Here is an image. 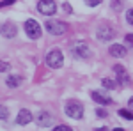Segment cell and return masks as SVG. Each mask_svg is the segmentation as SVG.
Returning <instances> with one entry per match:
<instances>
[{
  "label": "cell",
  "mask_w": 133,
  "mask_h": 131,
  "mask_svg": "<svg viewBox=\"0 0 133 131\" xmlns=\"http://www.w3.org/2000/svg\"><path fill=\"white\" fill-rule=\"evenodd\" d=\"M66 115L68 117H71V119H82L83 117V105L80 101H69L68 105H66Z\"/></svg>",
  "instance_id": "cell-1"
},
{
  "label": "cell",
  "mask_w": 133,
  "mask_h": 131,
  "mask_svg": "<svg viewBox=\"0 0 133 131\" xmlns=\"http://www.w3.org/2000/svg\"><path fill=\"white\" fill-rule=\"evenodd\" d=\"M44 29H46V32L51 34V36H62L68 27H66V23H62V21H59V20H48L46 25H44Z\"/></svg>",
  "instance_id": "cell-2"
},
{
  "label": "cell",
  "mask_w": 133,
  "mask_h": 131,
  "mask_svg": "<svg viewBox=\"0 0 133 131\" xmlns=\"http://www.w3.org/2000/svg\"><path fill=\"white\" fill-rule=\"evenodd\" d=\"M62 62H64V57H62L61 50H51L48 55H46V64L50 66L51 69H59L62 67Z\"/></svg>",
  "instance_id": "cell-3"
},
{
  "label": "cell",
  "mask_w": 133,
  "mask_h": 131,
  "mask_svg": "<svg viewBox=\"0 0 133 131\" xmlns=\"http://www.w3.org/2000/svg\"><path fill=\"white\" fill-rule=\"evenodd\" d=\"M37 11L44 16H53L57 12V4H55V0H39L37 2Z\"/></svg>",
  "instance_id": "cell-4"
},
{
  "label": "cell",
  "mask_w": 133,
  "mask_h": 131,
  "mask_svg": "<svg viewBox=\"0 0 133 131\" xmlns=\"http://www.w3.org/2000/svg\"><path fill=\"white\" fill-rule=\"evenodd\" d=\"M25 32L30 39H39L41 37V27L36 20H27L25 21Z\"/></svg>",
  "instance_id": "cell-5"
},
{
  "label": "cell",
  "mask_w": 133,
  "mask_h": 131,
  "mask_svg": "<svg viewBox=\"0 0 133 131\" xmlns=\"http://www.w3.org/2000/svg\"><path fill=\"white\" fill-rule=\"evenodd\" d=\"M96 36H98V39L99 41H112L115 37V30H114L110 25H101V27H98V32H96Z\"/></svg>",
  "instance_id": "cell-6"
},
{
  "label": "cell",
  "mask_w": 133,
  "mask_h": 131,
  "mask_svg": "<svg viewBox=\"0 0 133 131\" xmlns=\"http://www.w3.org/2000/svg\"><path fill=\"white\" fill-rule=\"evenodd\" d=\"M73 57H78V59H89L91 57V50L85 43H78L76 46H73Z\"/></svg>",
  "instance_id": "cell-7"
},
{
  "label": "cell",
  "mask_w": 133,
  "mask_h": 131,
  "mask_svg": "<svg viewBox=\"0 0 133 131\" xmlns=\"http://www.w3.org/2000/svg\"><path fill=\"white\" fill-rule=\"evenodd\" d=\"M114 73H115V76H117V81L121 83V85H128L130 83V74L126 73L124 69V66H114Z\"/></svg>",
  "instance_id": "cell-8"
},
{
  "label": "cell",
  "mask_w": 133,
  "mask_h": 131,
  "mask_svg": "<svg viewBox=\"0 0 133 131\" xmlns=\"http://www.w3.org/2000/svg\"><path fill=\"white\" fill-rule=\"evenodd\" d=\"M34 121L37 122V126H41V128H48L51 124V115L48 112H39V113L34 115Z\"/></svg>",
  "instance_id": "cell-9"
},
{
  "label": "cell",
  "mask_w": 133,
  "mask_h": 131,
  "mask_svg": "<svg viewBox=\"0 0 133 131\" xmlns=\"http://www.w3.org/2000/svg\"><path fill=\"white\" fill-rule=\"evenodd\" d=\"M0 34H2V36H5L7 39H12V37L16 36V25H14V23H11V21L2 23V25H0Z\"/></svg>",
  "instance_id": "cell-10"
},
{
  "label": "cell",
  "mask_w": 133,
  "mask_h": 131,
  "mask_svg": "<svg viewBox=\"0 0 133 131\" xmlns=\"http://www.w3.org/2000/svg\"><path fill=\"white\" fill-rule=\"evenodd\" d=\"M91 98L96 101V103H99V105H110V103H112V98H110L107 92L92 91V92H91Z\"/></svg>",
  "instance_id": "cell-11"
},
{
  "label": "cell",
  "mask_w": 133,
  "mask_h": 131,
  "mask_svg": "<svg viewBox=\"0 0 133 131\" xmlns=\"http://www.w3.org/2000/svg\"><path fill=\"white\" fill-rule=\"evenodd\" d=\"M32 119H34V115L30 113V110H20V113L16 115V122L20 124V126H25V124H29V122H32Z\"/></svg>",
  "instance_id": "cell-12"
},
{
  "label": "cell",
  "mask_w": 133,
  "mask_h": 131,
  "mask_svg": "<svg viewBox=\"0 0 133 131\" xmlns=\"http://www.w3.org/2000/svg\"><path fill=\"white\" fill-rule=\"evenodd\" d=\"M108 51H110V55H112V57H117V59L126 57V48H124L123 44H112Z\"/></svg>",
  "instance_id": "cell-13"
},
{
  "label": "cell",
  "mask_w": 133,
  "mask_h": 131,
  "mask_svg": "<svg viewBox=\"0 0 133 131\" xmlns=\"http://www.w3.org/2000/svg\"><path fill=\"white\" fill-rule=\"evenodd\" d=\"M5 83H7V87H11V89H16V87H20V85H21V76L12 74V76H9V78L5 80Z\"/></svg>",
  "instance_id": "cell-14"
},
{
  "label": "cell",
  "mask_w": 133,
  "mask_h": 131,
  "mask_svg": "<svg viewBox=\"0 0 133 131\" xmlns=\"http://www.w3.org/2000/svg\"><path fill=\"white\" fill-rule=\"evenodd\" d=\"M101 85L105 87V89H115V87H117V83H115L114 80H110V78H103Z\"/></svg>",
  "instance_id": "cell-15"
},
{
  "label": "cell",
  "mask_w": 133,
  "mask_h": 131,
  "mask_svg": "<svg viewBox=\"0 0 133 131\" xmlns=\"http://www.w3.org/2000/svg\"><path fill=\"white\" fill-rule=\"evenodd\" d=\"M7 117H9V110H7L5 106H2V105H0V121H5Z\"/></svg>",
  "instance_id": "cell-16"
},
{
  "label": "cell",
  "mask_w": 133,
  "mask_h": 131,
  "mask_svg": "<svg viewBox=\"0 0 133 131\" xmlns=\"http://www.w3.org/2000/svg\"><path fill=\"white\" fill-rule=\"evenodd\" d=\"M119 115H121V117H124V119H130V121H133V112H128V110H119Z\"/></svg>",
  "instance_id": "cell-17"
},
{
  "label": "cell",
  "mask_w": 133,
  "mask_h": 131,
  "mask_svg": "<svg viewBox=\"0 0 133 131\" xmlns=\"http://www.w3.org/2000/svg\"><path fill=\"white\" fill-rule=\"evenodd\" d=\"M126 21L130 25H133V9H128V12H126Z\"/></svg>",
  "instance_id": "cell-18"
},
{
  "label": "cell",
  "mask_w": 133,
  "mask_h": 131,
  "mask_svg": "<svg viewBox=\"0 0 133 131\" xmlns=\"http://www.w3.org/2000/svg\"><path fill=\"white\" fill-rule=\"evenodd\" d=\"M112 9L114 11H121V0H112Z\"/></svg>",
  "instance_id": "cell-19"
},
{
  "label": "cell",
  "mask_w": 133,
  "mask_h": 131,
  "mask_svg": "<svg viewBox=\"0 0 133 131\" xmlns=\"http://www.w3.org/2000/svg\"><path fill=\"white\" fill-rule=\"evenodd\" d=\"M85 4H87V5H91V7H96V5H99V4H101V0H85Z\"/></svg>",
  "instance_id": "cell-20"
},
{
  "label": "cell",
  "mask_w": 133,
  "mask_h": 131,
  "mask_svg": "<svg viewBox=\"0 0 133 131\" xmlns=\"http://www.w3.org/2000/svg\"><path fill=\"white\" fill-rule=\"evenodd\" d=\"M0 71H2V73H4V71H9V64L4 62V60H0Z\"/></svg>",
  "instance_id": "cell-21"
},
{
  "label": "cell",
  "mask_w": 133,
  "mask_h": 131,
  "mask_svg": "<svg viewBox=\"0 0 133 131\" xmlns=\"http://www.w3.org/2000/svg\"><path fill=\"white\" fill-rule=\"evenodd\" d=\"M14 2H16V0H2V2H0V9H2V7H5V5L14 4Z\"/></svg>",
  "instance_id": "cell-22"
},
{
  "label": "cell",
  "mask_w": 133,
  "mask_h": 131,
  "mask_svg": "<svg viewBox=\"0 0 133 131\" xmlns=\"http://www.w3.org/2000/svg\"><path fill=\"white\" fill-rule=\"evenodd\" d=\"M96 113H98V117H107L108 113H107V110H103V108H98L96 110Z\"/></svg>",
  "instance_id": "cell-23"
},
{
  "label": "cell",
  "mask_w": 133,
  "mask_h": 131,
  "mask_svg": "<svg viewBox=\"0 0 133 131\" xmlns=\"http://www.w3.org/2000/svg\"><path fill=\"white\" fill-rule=\"evenodd\" d=\"M55 131H71V128H69V126H57Z\"/></svg>",
  "instance_id": "cell-24"
},
{
  "label": "cell",
  "mask_w": 133,
  "mask_h": 131,
  "mask_svg": "<svg viewBox=\"0 0 133 131\" xmlns=\"http://www.w3.org/2000/svg\"><path fill=\"white\" fill-rule=\"evenodd\" d=\"M126 43L133 46V34H128V36H126Z\"/></svg>",
  "instance_id": "cell-25"
},
{
  "label": "cell",
  "mask_w": 133,
  "mask_h": 131,
  "mask_svg": "<svg viewBox=\"0 0 133 131\" xmlns=\"http://www.w3.org/2000/svg\"><path fill=\"white\" fill-rule=\"evenodd\" d=\"M62 9H64V11H66V12H71V5H69V4H62Z\"/></svg>",
  "instance_id": "cell-26"
},
{
  "label": "cell",
  "mask_w": 133,
  "mask_h": 131,
  "mask_svg": "<svg viewBox=\"0 0 133 131\" xmlns=\"http://www.w3.org/2000/svg\"><path fill=\"white\" fill-rule=\"evenodd\" d=\"M128 106H130V110L133 112V98H130V101H128Z\"/></svg>",
  "instance_id": "cell-27"
}]
</instances>
